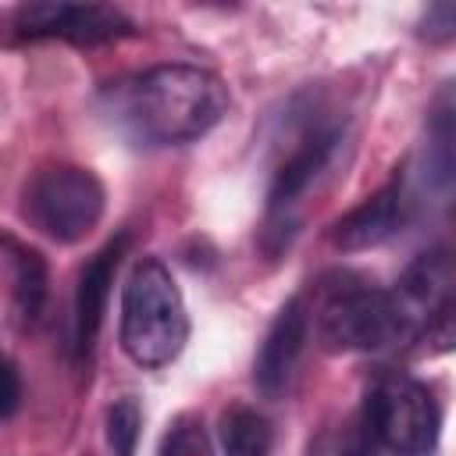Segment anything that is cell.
I'll return each instance as SVG.
<instances>
[{"instance_id": "14", "label": "cell", "mask_w": 456, "mask_h": 456, "mask_svg": "<svg viewBox=\"0 0 456 456\" xmlns=\"http://www.w3.org/2000/svg\"><path fill=\"white\" fill-rule=\"evenodd\" d=\"M157 456H214V445H210L203 420L196 413H178L167 424Z\"/></svg>"}, {"instance_id": "13", "label": "cell", "mask_w": 456, "mask_h": 456, "mask_svg": "<svg viewBox=\"0 0 456 456\" xmlns=\"http://www.w3.org/2000/svg\"><path fill=\"white\" fill-rule=\"evenodd\" d=\"M428 185H435L442 196L452 185V103L449 93H442L431 125H428Z\"/></svg>"}, {"instance_id": "15", "label": "cell", "mask_w": 456, "mask_h": 456, "mask_svg": "<svg viewBox=\"0 0 456 456\" xmlns=\"http://www.w3.org/2000/svg\"><path fill=\"white\" fill-rule=\"evenodd\" d=\"M139 428H142V413H139L135 399L125 395L107 406V445L114 456H135Z\"/></svg>"}, {"instance_id": "16", "label": "cell", "mask_w": 456, "mask_h": 456, "mask_svg": "<svg viewBox=\"0 0 456 456\" xmlns=\"http://www.w3.org/2000/svg\"><path fill=\"white\" fill-rule=\"evenodd\" d=\"M21 406V378H18V367L0 353V424L11 420Z\"/></svg>"}, {"instance_id": "6", "label": "cell", "mask_w": 456, "mask_h": 456, "mask_svg": "<svg viewBox=\"0 0 456 456\" xmlns=\"http://www.w3.org/2000/svg\"><path fill=\"white\" fill-rule=\"evenodd\" d=\"M338 142H342L338 125H310L296 139L289 157L274 167V178L267 189V232H281V228L285 235L296 232V203L328 171Z\"/></svg>"}, {"instance_id": "10", "label": "cell", "mask_w": 456, "mask_h": 456, "mask_svg": "<svg viewBox=\"0 0 456 456\" xmlns=\"http://www.w3.org/2000/svg\"><path fill=\"white\" fill-rule=\"evenodd\" d=\"M125 246H128V235L121 232L118 239H110L103 249H96L82 274H78V289H75V321H71V346H75V356H89L96 335H100V324H103V310H107V296H110V285H114V271L125 256Z\"/></svg>"}, {"instance_id": "2", "label": "cell", "mask_w": 456, "mask_h": 456, "mask_svg": "<svg viewBox=\"0 0 456 456\" xmlns=\"http://www.w3.org/2000/svg\"><path fill=\"white\" fill-rule=\"evenodd\" d=\"M121 349L139 367L171 363L189 338V314L171 271L142 256L121 289Z\"/></svg>"}, {"instance_id": "12", "label": "cell", "mask_w": 456, "mask_h": 456, "mask_svg": "<svg viewBox=\"0 0 456 456\" xmlns=\"http://www.w3.org/2000/svg\"><path fill=\"white\" fill-rule=\"evenodd\" d=\"M7 249L14 256V303H18V314L25 321H36L39 310H43V299H46V264L36 249L28 246H18L7 239Z\"/></svg>"}, {"instance_id": "7", "label": "cell", "mask_w": 456, "mask_h": 456, "mask_svg": "<svg viewBox=\"0 0 456 456\" xmlns=\"http://www.w3.org/2000/svg\"><path fill=\"white\" fill-rule=\"evenodd\" d=\"M21 39H64L75 46H96L128 36L135 25L107 4H25L14 14Z\"/></svg>"}, {"instance_id": "3", "label": "cell", "mask_w": 456, "mask_h": 456, "mask_svg": "<svg viewBox=\"0 0 456 456\" xmlns=\"http://www.w3.org/2000/svg\"><path fill=\"white\" fill-rule=\"evenodd\" d=\"M317 335L331 353H378L413 338L399 299L378 285L346 278L321 299Z\"/></svg>"}, {"instance_id": "4", "label": "cell", "mask_w": 456, "mask_h": 456, "mask_svg": "<svg viewBox=\"0 0 456 456\" xmlns=\"http://www.w3.org/2000/svg\"><path fill=\"white\" fill-rule=\"evenodd\" d=\"M107 207V189L89 167L57 164L39 171L25 189V217L53 242L71 246L86 239Z\"/></svg>"}, {"instance_id": "5", "label": "cell", "mask_w": 456, "mask_h": 456, "mask_svg": "<svg viewBox=\"0 0 456 456\" xmlns=\"http://www.w3.org/2000/svg\"><path fill=\"white\" fill-rule=\"evenodd\" d=\"M367 428L395 456H431L442 435V413L428 385L410 374H381L367 395Z\"/></svg>"}, {"instance_id": "9", "label": "cell", "mask_w": 456, "mask_h": 456, "mask_svg": "<svg viewBox=\"0 0 456 456\" xmlns=\"http://www.w3.org/2000/svg\"><path fill=\"white\" fill-rule=\"evenodd\" d=\"M406 221V175L395 171L374 196H367L360 207L342 214L331 224V242L346 253L356 249H374L388 242Z\"/></svg>"}, {"instance_id": "8", "label": "cell", "mask_w": 456, "mask_h": 456, "mask_svg": "<svg viewBox=\"0 0 456 456\" xmlns=\"http://www.w3.org/2000/svg\"><path fill=\"white\" fill-rule=\"evenodd\" d=\"M306 338H310V310L296 296L278 310V317L271 321L264 346L253 360V381L267 399H278L289 388V381L303 360Z\"/></svg>"}, {"instance_id": "17", "label": "cell", "mask_w": 456, "mask_h": 456, "mask_svg": "<svg viewBox=\"0 0 456 456\" xmlns=\"http://www.w3.org/2000/svg\"><path fill=\"white\" fill-rule=\"evenodd\" d=\"M452 32H456V7H452V4H435V7H428V14H424V36H428L431 43H449Z\"/></svg>"}, {"instance_id": "1", "label": "cell", "mask_w": 456, "mask_h": 456, "mask_svg": "<svg viewBox=\"0 0 456 456\" xmlns=\"http://www.w3.org/2000/svg\"><path fill=\"white\" fill-rule=\"evenodd\" d=\"M110 125L139 146H182L203 139L228 114V89L196 64H157L118 78L100 96Z\"/></svg>"}, {"instance_id": "11", "label": "cell", "mask_w": 456, "mask_h": 456, "mask_svg": "<svg viewBox=\"0 0 456 456\" xmlns=\"http://www.w3.org/2000/svg\"><path fill=\"white\" fill-rule=\"evenodd\" d=\"M221 449L224 456H271L274 449V428L271 420L253 406H228L221 413Z\"/></svg>"}]
</instances>
